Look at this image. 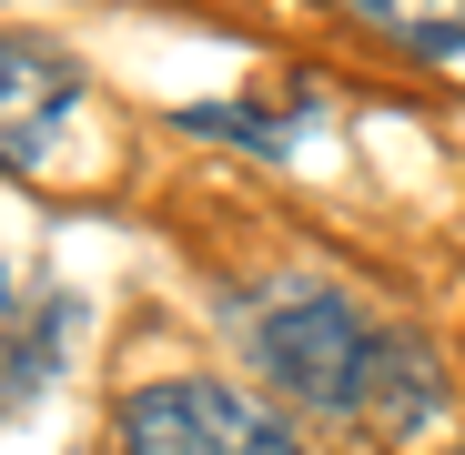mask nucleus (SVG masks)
Instances as JSON below:
<instances>
[{"label":"nucleus","mask_w":465,"mask_h":455,"mask_svg":"<svg viewBox=\"0 0 465 455\" xmlns=\"http://www.w3.org/2000/svg\"><path fill=\"white\" fill-rule=\"evenodd\" d=\"M374 334L384 324L334 283H283V293H263V314H243V344H253V374L273 385V405L334 415V425H354V405H364Z\"/></svg>","instance_id":"1"},{"label":"nucleus","mask_w":465,"mask_h":455,"mask_svg":"<svg viewBox=\"0 0 465 455\" xmlns=\"http://www.w3.org/2000/svg\"><path fill=\"white\" fill-rule=\"evenodd\" d=\"M112 455H314L303 425L232 374H152L112 415Z\"/></svg>","instance_id":"2"},{"label":"nucleus","mask_w":465,"mask_h":455,"mask_svg":"<svg viewBox=\"0 0 465 455\" xmlns=\"http://www.w3.org/2000/svg\"><path fill=\"white\" fill-rule=\"evenodd\" d=\"M102 163V112H92V71L31 41V31H0V173L51 183V173H82Z\"/></svg>","instance_id":"3"},{"label":"nucleus","mask_w":465,"mask_h":455,"mask_svg":"<svg viewBox=\"0 0 465 455\" xmlns=\"http://www.w3.org/2000/svg\"><path fill=\"white\" fill-rule=\"evenodd\" d=\"M445 415H455V395H445L435 344H425L415 324H384V334H374V364H364V405H354V425L384 435L395 455H415V445L445 435Z\"/></svg>","instance_id":"4"},{"label":"nucleus","mask_w":465,"mask_h":455,"mask_svg":"<svg viewBox=\"0 0 465 455\" xmlns=\"http://www.w3.org/2000/svg\"><path fill=\"white\" fill-rule=\"evenodd\" d=\"M71 344H82V293H41L21 314H0V415L41 405L71 374Z\"/></svg>","instance_id":"5"},{"label":"nucleus","mask_w":465,"mask_h":455,"mask_svg":"<svg viewBox=\"0 0 465 455\" xmlns=\"http://www.w3.org/2000/svg\"><path fill=\"white\" fill-rule=\"evenodd\" d=\"M334 11H354L395 51H415V61H435V71L465 82V0H334Z\"/></svg>","instance_id":"6"},{"label":"nucleus","mask_w":465,"mask_h":455,"mask_svg":"<svg viewBox=\"0 0 465 455\" xmlns=\"http://www.w3.org/2000/svg\"><path fill=\"white\" fill-rule=\"evenodd\" d=\"M183 132H213V142H253L263 163H283V152H293V122H273V112H253V102H193V112H183Z\"/></svg>","instance_id":"7"},{"label":"nucleus","mask_w":465,"mask_h":455,"mask_svg":"<svg viewBox=\"0 0 465 455\" xmlns=\"http://www.w3.org/2000/svg\"><path fill=\"white\" fill-rule=\"evenodd\" d=\"M0 314H11V263H0Z\"/></svg>","instance_id":"8"}]
</instances>
